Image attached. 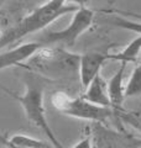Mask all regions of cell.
Segmentation results:
<instances>
[{
    "instance_id": "11",
    "label": "cell",
    "mask_w": 141,
    "mask_h": 148,
    "mask_svg": "<svg viewBox=\"0 0 141 148\" xmlns=\"http://www.w3.org/2000/svg\"><path fill=\"white\" fill-rule=\"evenodd\" d=\"M141 54V35L131 41L126 47L118 53H109V61L120 62V64L136 63Z\"/></svg>"
},
{
    "instance_id": "3",
    "label": "cell",
    "mask_w": 141,
    "mask_h": 148,
    "mask_svg": "<svg viewBox=\"0 0 141 148\" xmlns=\"http://www.w3.org/2000/svg\"><path fill=\"white\" fill-rule=\"evenodd\" d=\"M4 91L9 92L14 100H16L24 110V114L27 117V120L40 128L45 133L48 142L55 148H66L61 141L57 138L56 133L53 132L52 127L50 126L46 116V109H45V98H44V91L45 86L42 82L34 75H29L25 80V91L22 94H15L5 88L0 86Z\"/></svg>"
},
{
    "instance_id": "20",
    "label": "cell",
    "mask_w": 141,
    "mask_h": 148,
    "mask_svg": "<svg viewBox=\"0 0 141 148\" xmlns=\"http://www.w3.org/2000/svg\"><path fill=\"white\" fill-rule=\"evenodd\" d=\"M0 36H1V30H0Z\"/></svg>"
},
{
    "instance_id": "16",
    "label": "cell",
    "mask_w": 141,
    "mask_h": 148,
    "mask_svg": "<svg viewBox=\"0 0 141 148\" xmlns=\"http://www.w3.org/2000/svg\"><path fill=\"white\" fill-rule=\"evenodd\" d=\"M70 148H94L91 135H89V136H86V137H83L81 141H78L76 145L72 146Z\"/></svg>"
},
{
    "instance_id": "5",
    "label": "cell",
    "mask_w": 141,
    "mask_h": 148,
    "mask_svg": "<svg viewBox=\"0 0 141 148\" xmlns=\"http://www.w3.org/2000/svg\"><path fill=\"white\" fill-rule=\"evenodd\" d=\"M73 14L74 15L72 20L66 29L46 32L40 37L37 42H40L44 47L57 45V47H62L66 49L72 48L82 34H84L92 26L94 17H95V11L87 6H83L78 8V10Z\"/></svg>"
},
{
    "instance_id": "13",
    "label": "cell",
    "mask_w": 141,
    "mask_h": 148,
    "mask_svg": "<svg viewBox=\"0 0 141 148\" xmlns=\"http://www.w3.org/2000/svg\"><path fill=\"white\" fill-rule=\"evenodd\" d=\"M6 140L12 143L15 146L19 147H25V148H55L50 142L39 140V138L27 136V135H22V133H17L11 137L6 138Z\"/></svg>"
},
{
    "instance_id": "6",
    "label": "cell",
    "mask_w": 141,
    "mask_h": 148,
    "mask_svg": "<svg viewBox=\"0 0 141 148\" xmlns=\"http://www.w3.org/2000/svg\"><path fill=\"white\" fill-rule=\"evenodd\" d=\"M91 137L94 148H141V137L100 122H92Z\"/></svg>"
},
{
    "instance_id": "17",
    "label": "cell",
    "mask_w": 141,
    "mask_h": 148,
    "mask_svg": "<svg viewBox=\"0 0 141 148\" xmlns=\"http://www.w3.org/2000/svg\"><path fill=\"white\" fill-rule=\"evenodd\" d=\"M0 143L5 147V148H25V147H19V146H15V145H12V143H10L5 137H1L0 136Z\"/></svg>"
},
{
    "instance_id": "8",
    "label": "cell",
    "mask_w": 141,
    "mask_h": 148,
    "mask_svg": "<svg viewBox=\"0 0 141 148\" xmlns=\"http://www.w3.org/2000/svg\"><path fill=\"white\" fill-rule=\"evenodd\" d=\"M41 47L44 46L40 42H26L8 49L5 52H1L0 53V71L10 67H21V63L29 61Z\"/></svg>"
},
{
    "instance_id": "9",
    "label": "cell",
    "mask_w": 141,
    "mask_h": 148,
    "mask_svg": "<svg viewBox=\"0 0 141 148\" xmlns=\"http://www.w3.org/2000/svg\"><path fill=\"white\" fill-rule=\"evenodd\" d=\"M125 68H126V64H120V68L118 69L114 75L106 82L110 108L113 109L114 112H118V111H121L124 109V100H125L124 73H125Z\"/></svg>"
},
{
    "instance_id": "15",
    "label": "cell",
    "mask_w": 141,
    "mask_h": 148,
    "mask_svg": "<svg viewBox=\"0 0 141 148\" xmlns=\"http://www.w3.org/2000/svg\"><path fill=\"white\" fill-rule=\"evenodd\" d=\"M106 24L118 27V29L133 31L135 34L141 35V21L129 20V18H125L121 16H111L109 18H106Z\"/></svg>"
},
{
    "instance_id": "2",
    "label": "cell",
    "mask_w": 141,
    "mask_h": 148,
    "mask_svg": "<svg viewBox=\"0 0 141 148\" xmlns=\"http://www.w3.org/2000/svg\"><path fill=\"white\" fill-rule=\"evenodd\" d=\"M79 57L81 54L72 53L62 47H41L30 58L26 66L35 75L51 80H70L78 77Z\"/></svg>"
},
{
    "instance_id": "1",
    "label": "cell",
    "mask_w": 141,
    "mask_h": 148,
    "mask_svg": "<svg viewBox=\"0 0 141 148\" xmlns=\"http://www.w3.org/2000/svg\"><path fill=\"white\" fill-rule=\"evenodd\" d=\"M77 10L78 6L67 3V0H47L17 21L12 27L1 32L0 49L25 38L29 35L42 31L61 16L76 12Z\"/></svg>"
},
{
    "instance_id": "14",
    "label": "cell",
    "mask_w": 141,
    "mask_h": 148,
    "mask_svg": "<svg viewBox=\"0 0 141 148\" xmlns=\"http://www.w3.org/2000/svg\"><path fill=\"white\" fill-rule=\"evenodd\" d=\"M114 116H116L120 122L131 126L141 135V104H140L139 108L135 109V110L123 109L121 111L114 112Z\"/></svg>"
},
{
    "instance_id": "18",
    "label": "cell",
    "mask_w": 141,
    "mask_h": 148,
    "mask_svg": "<svg viewBox=\"0 0 141 148\" xmlns=\"http://www.w3.org/2000/svg\"><path fill=\"white\" fill-rule=\"evenodd\" d=\"M89 0H67V3H70L73 5H76L78 8H83V6H87Z\"/></svg>"
},
{
    "instance_id": "7",
    "label": "cell",
    "mask_w": 141,
    "mask_h": 148,
    "mask_svg": "<svg viewBox=\"0 0 141 148\" xmlns=\"http://www.w3.org/2000/svg\"><path fill=\"white\" fill-rule=\"evenodd\" d=\"M106 61H109V52L92 51V52L81 54V57H79L78 78L83 89H86L89 85V83L97 75H99L100 69Z\"/></svg>"
},
{
    "instance_id": "4",
    "label": "cell",
    "mask_w": 141,
    "mask_h": 148,
    "mask_svg": "<svg viewBox=\"0 0 141 148\" xmlns=\"http://www.w3.org/2000/svg\"><path fill=\"white\" fill-rule=\"evenodd\" d=\"M51 104L62 115L91 122L105 123L111 116H114L111 108L92 104L82 96L72 98L64 91H55L51 96Z\"/></svg>"
},
{
    "instance_id": "19",
    "label": "cell",
    "mask_w": 141,
    "mask_h": 148,
    "mask_svg": "<svg viewBox=\"0 0 141 148\" xmlns=\"http://www.w3.org/2000/svg\"><path fill=\"white\" fill-rule=\"evenodd\" d=\"M115 1H118V0H110L109 3H110V4H113V3H115Z\"/></svg>"
},
{
    "instance_id": "10",
    "label": "cell",
    "mask_w": 141,
    "mask_h": 148,
    "mask_svg": "<svg viewBox=\"0 0 141 148\" xmlns=\"http://www.w3.org/2000/svg\"><path fill=\"white\" fill-rule=\"evenodd\" d=\"M87 101L99 106L110 108V101L108 96V88L106 80L103 79L102 75H97L94 79L89 83V85L84 89V94L82 95Z\"/></svg>"
},
{
    "instance_id": "12",
    "label": "cell",
    "mask_w": 141,
    "mask_h": 148,
    "mask_svg": "<svg viewBox=\"0 0 141 148\" xmlns=\"http://www.w3.org/2000/svg\"><path fill=\"white\" fill-rule=\"evenodd\" d=\"M125 99L140 98L141 96V54L136 62V66L131 72L129 80L125 85Z\"/></svg>"
}]
</instances>
